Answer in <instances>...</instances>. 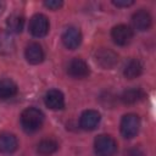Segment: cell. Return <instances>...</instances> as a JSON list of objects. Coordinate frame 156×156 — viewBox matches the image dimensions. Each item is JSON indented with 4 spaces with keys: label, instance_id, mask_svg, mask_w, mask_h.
Returning a JSON list of instances; mask_svg holds the SVG:
<instances>
[{
    "label": "cell",
    "instance_id": "obj_14",
    "mask_svg": "<svg viewBox=\"0 0 156 156\" xmlns=\"http://www.w3.org/2000/svg\"><path fill=\"white\" fill-rule=\"evenodd\" d=\"M141 73H143V65L136 58L129 60L128 63L124 66V69H123V74L128 79H134V78L139 77Z\"/></svg>",
    "mask_w": 156,
    "mask_h": 156
},
{
    "label": "cell",
    "instance_id": "obj_9",
    "mask_svg": "<svg viewBox=\"0 0 156 156\" xmlns=\"http://www.w3.org/2000/svg\"><path fill=\"white\" fill-rule=\"evenodd\" d=\"M100 113L95 110H87L82 113L79 124L84 130H93L98 127L100 122Z\"/></svg>",
    "mask_w": 156,
    "mask_h": 156
},
{
    "label": "cell",
    "instance_id": "obj_10",
    "mask_svg": "<svg viewBox=\"0 0 156 156\" xmlns=\"http://www.w3.org/2000/svg\"><path fill=\"white\" fill-rule=\"evenodd\" d=\"M45 105L51 110H60L65 105V98L63 94L57 89H51L45 94L44 98Z\"/></svg>",
    "mask_w": 156,
    "mask_h": 156
},
{
    "label": "cell",
    "instance_id": "obj_18",
    "mask_svg": "<svg viewBox=\"0 0 156 156\" xmlns=\"http://www.w3.org/2000/svg\"><path fill=\"white\" fill-rule=\"evenodd\" d=\"M15 51V41L6 32H0V54L10 55Z\"/></svg>",
    "mask_w": 156,
    "mask_h": 156
},
{
    "label": "cell",
    "instance_id": "obj_7",
    "mask_svg": "<svg viewBox=\"0 0 156 156\" xmlns=\"http://www.w3.org/2000/svg\"><path fill=\"white\" fill-rule=\"evenodd\" d=\"M80 41H82V34L80 30L76 27H68L62 34V43L69 50L77 49L80 45Z\"/></svg>",
    "mask_w": 156,
    "mask_h": 156
},
{
    "label": "cell",
    "instance_id": "obj_6",
    "mask_svg": "<svg viewBox=\"0 0 156 156\" xmlns=\"http://www.w3.org/2000/svg\"><path fill=\"white\" fill-rule=\"evenodd\" d=\"M111 37L117 45L123 46V45H127L130 43V40L133 38V30L130 29V27H128L126 24H118L112 28Z\"/></svg>",
    "mask_w": 156,
    "mask_h": 156
},
{
    "label": "cell",
    "instance_id": "obj_22",
    "mask_svg": "<svg viewBox=\"0 0 156 156\" xmlns=\"http://www.w3.org/2000/svg\"><path fill=\"white\" fill-rule=\"evenodd\" d=\"M126 155H127V156H143V152H141L140 150H138L136 147H134V149L129 150Z\"/></svg>",
    "mask_w": 156,
    "mask_h": 156
},
{
    "label": "cell",
    "instance_id": "obj_21",
    "mask_svg": "<svg viewBox=\"0 0 156 156\" xmlns=\"http://www.w3.org/2000/svg\"><path fill=\"white\" fill-rule=\"evenodd\" d=\"M112 4L117 7H127V6H130L134 4L133 0H113Z\"/></svg>",
    "mask_w": 156,
    "mask_h": 156
},
{
    "label": "cell",
    "instance_id": "obj_13",
    "mask_svg": "<svg viewBox=\"0 0 156 156\" xmlns=\"http://www.w3.org/2000/svg\"><path fill=\"white\" fill-rule=\"evenodd\" d=\"M18 146L17 138L11 133H2L0 134V152L2 154H11L16 151Z\"/></svg>",
    "mask_w": 156,
    "mask_h": 156
},
{
    "label": "cell",
    "instance_id": "obj_2",
    "mask_svg": "<svg viewBox=\"0 0 156 156\" xmlns=\"http://www.w3.org/2000/svg\"><path fill=\"white\" fill-rule=\"evenodd\" d=\"M94 149L98 156H113L117 151V143L107 134H100L94 140Z\"/></svg>",
    "mask_w": 156,
    "mask_h": 156
},
{
    "label": "cell",
    "instance_id": "obj_12",
    "mask_svg": "<svg viewBox=\"0 0 156 156\" xmlns=\"http://www.w3.org/2000/svg\"><path fill=\"white\" fill-rule=\"evenodd\" d=\"M26 58L32 65H38L44 60V51L38 43H30L27 45L24 51Z\"/></svg>",
    "mask_w": 156,
    "mask_h": 156
},
{
    "label": "cell",
    "instance_id": "obj_1",
    "mask_svg": "<svg viewBox=\"0 0 156 156\" xmlns=\"http://www.w3.org/2000/svg\"><path fill=\"white\" fill-rule=\"evenodd\" d=\"M43 122H44V115L40 110L35 107L26 108L21 115L22 128L28 133H33L38 130L43 126Z\"/></svg>",
    "mask_w": 156,
    "mask_h": 156
},
{
    "label": "cell",
    "instance_id": "obj_5",
    "mask_svg": "<svg viewBox=\"0 0 156 156\" xmlns=\"http://www.w3.org/2000/svg\"><path fill=\"white\" fill-rule=\"evenodd\" d=\"M95 60L98 62V65H100L102 68L105 69H110L112 67H115L118 62V56L115 51H112L111 49H106V48H101L95 52Z\"/></svg>",
    "mask_w": 156,
    "mask_h": 156
},
{
    "label": "cell",
    "instance_id": "obj_19",
    "mask_svg": "<svg viewBox=\"0 0 156 156\" xmlns=\"http://www.w3.org/2000/svg\"><path fill=\"white\" fill-rule=\"evenodd\" d=\"M57 147H58V145H57V143L55 140H52V139H44V140H41L38 144L37 150L41 155H51V154H54L57 150Z\"/></svg>",
    "mask_w": 156,
    "mask_h": 156
},
{
    "label": "cell",
    "instance_id": "obj_8",
    "mask_svg": "<svg viewBox=\"0 0 156 156\" xmlns=\"http://www.w3.org/2000/svg\"><path fill=\"white\" fill-rule=\"evenodd\" d=\"M67 73L72 78L82 79V78H85L89 74V67H88V65L83 60H80V58H73L68 63Z\"/></svg>",
    "mask_w": 156,
    "mask_h": 156
},
{
    "label": "cell",
    "instance_id": "obj_16",
    "mask_svg": "<svg viewBox=\"0 0 156 156\" xmlns=\"http://www.w3.org/2000/svg\"><path fill=\"white\" fill-rule=\"evenodd\" d=\"M17 93V85L11 79H0V99L12 98Z\"/></svg>",
    "mask_w": 156,
    "mask_h": 156
},
{
    "label": "cell",
    "instance_id": "obj_11",
    "mask_svg": "<svg viewBox=\"0 0 156 156\" xmlns=\"http://www.w3.org/2000/svg\"><path fill=\"white\" fill-rule=\"evenodd\" d=\"M132 22H133V26L138 30H141L143 32V30H147L151 27L152 18H151L150 13L146 10H139V11H136L133 15Z\"/></svg>",
    "mask_w": 156,
    "mask_h": 156
},
{
    "label": "cell",
    "instance_id": "obj_17",
    "mask_svg": "<svg viewBox=\"0 0 156 156\" xmlns=\"http://www.w3.org/2000/svg\"><path fill=\"white\" fill-rule=\"evenodd\" d=\"M143 96H144V93L139 88H130V89H127L123 91L121 100L127 105H132V104H135L139 100H141Z\"/></svg>",
    "mask_w": 156,
    "mask_h": 156
},
{
    "label": "cell",
    "instance_id": "obj_15",
    "mask_svg": "<svg viewBox=\"0 0 156 156\" xmlns=\"http://www.w3.org/2000/svg\"><path fill=\"white\" fill-rule=\"evenodd\" d=\"M23 26H24V18L18 13H12L6 20V27L11 33H21Z\"/></svg>",
    "mask_w": 156,
    "mask_h": 156
},
{
    "label": "cell",
    "instance_id": "obj_20",
    "mask_svg": "<svg viewBox=\"0 0 156 156\" xmlns=\"http://www.w3.org/2000/svg\"><path fill=\"white\" fill-rule=\"evenodd\" d=\"M62 1L61 0H48V1H44V5L51 10H58L61 6H62Z\"/></svg>",
    "mask_w": 156,
    "mask_h": 156
},
{
    "label": "cell",
    "instance_id": "obj_3",
    "mask_svg": "<svg viewBox=\"0 0 156 156\" xmlns=\"http://www.w3.org/2000/svg\"><path fill=\"white\" fill-rule=\"evenodd\" d=\"M140 128V119L134 113H128L126 116L122 117L121 121V134L127 138L130 139L133 136H135L139 132Z\"/></svg>",
    "mask_w": 156,
    "mask_h": 156
},
{
    "label": "cell",
    "instance_id": "obj_23",
    "mask_svg": "<svg viewBox=\"0 0 156 156\" xmlns=\"http://www.w3.org/2000/svg\"><path fill=\"white\" fill-rule=\"evenodd\" d=\"M2 10H4V2H1V1H0V15H1Z\"/></svg>",
    "mask_w": 156,
    "mask_h": 156
},
{
    "label": "cell",
    "instance_id": "obj_4",
    "mask_svg": "<svg viewBox=\"0 0 156 156\" xmlns=\"http://www.w3.org/2000/svg\"><path fill=\"white\" fill-rule=\"evenodd\" d=\"M29 32L32 35L38 38L46 35L49 32V20L46 18V16L41 13L34 15L29 22Z\"/></svg>",
    "mask_w": 156,
    "mask_h": 156
}]
</instances>
